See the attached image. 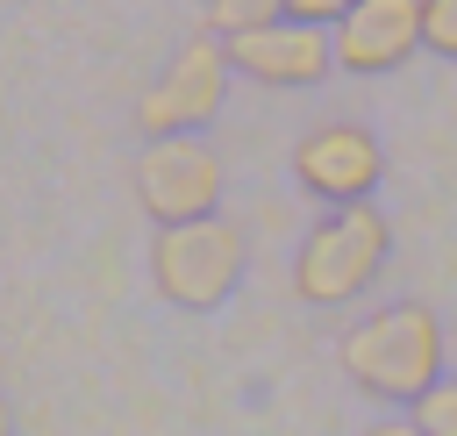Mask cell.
I'll return each mask as SVG.
<instances>
[{
    "label": "cell",
    "instance_id": "obj_1",
    "mask_svg": "<svg viewBox=\"0 0 457 436\" xmlns=\"http://www.w3.org/2000/svg\"><path fill=\"white\" fill-rule=\"evenodd\" d=\"M336 357H343V372H350L357 393H371V400H407V407H414V400L443 379V329H436V314H428L421 300H393V307L350 322L343 343H336Z\"/></svg>",
    "mask_w": 457,
    "mask_h": 436
},
{
    "label": "cell",
    "instance_id": "obj_2",
    "mask_svg": "<svg viewBox=\"0 0 457 436\" xmlns=\"http://www.w3.org/2000/svg\"><path fill=\"white\" fill-rule=\"evenodd\" d=\"M386 243H393V229H386V214L364 200V207H328L314 229H307V243H300V257H293V293L307 300V307H343V300H357L364 286H371V272L386 264Z\"/></svg>",
    "mask_w": 457,
    "mask_h": 436
},
{
    "label": "cell",
    "instance_id": "obj_3",
    "mask_svg": "<svg viewBox=\"0 0 457 436\" xmlns=\"http://www.w3.org/2000/svg\"><path fill=\"white\" fill-rule=\"evenodd\" d=\"M243 279V229L228 214H207V222H179V229H157L150 236V286L157 300L186 307V314H207L236 293Z\"/></svg>",
    "mask_w": 457,
    "mask_h": 436
},
{
    "label": "cell",
    "instance_id": "obj_4",
    "mask_svg": "<svg viewBox=\"0 0 457 436\" xmlns=\"http://www.w3.org/2000/svg\"><path fill=\"white\" fill-rule=\"evenodd\" d=\"M136 207L157 229L207 222L221 207V157H214V143L207 136H157V143H143V157H136Z\"/></svg>",
    "mask_w": 457,
    "mask_h": 436
},
{
    "label": "cell",
    "instance_id": "obj_5",
    "mask_svg": "<svg viewBox=\"0 0 457 436\" xmlns=\"http://www.w3.org/2000/svg\"><path fill=\"white\" fill-rule=\"evenodd\" d=\"M221 93H228V50L221 36H193L179 43V57L143 86L136 100V129L157 143V136H193L200 122L221 114Z\"/></svg>",
    "mask_w": 457,
    "mask_h": 436
},
{
    "label": "cell",
    "instance_id": "obj_6",
    "mask_svg": "<svg viewBox=\"0 0 457 436\" xmlns=\"http://www.w3.org/2000/svg\"><path fill=\"white\" fill-rule=\"evenodd\" d=\"M378 172H386V157H378L371 129H357V122H321L293 143V179L321 207H364Z\"/></svg>",
    "mask_w": 457,
    "mask_h": 436
},
{
    "label": "cell",
    "instance_id": "obj_7",
    "mask_svg": "<svg viewBox=\"0 0 457 436\" xmlns=\"http://www.w3.org/2000/svg\"><path fill=\"white\" fill-rule=\"evenodd\" d=\"M228 71L257 79V86H314L336 71V36L314 21H264L250 36H228Z\"/></svg>",
    "mask_w": 457,
    "mask_h": 436
},
{
    "label": "cell",
    "instance_id": "obj_8",
    "mask_svg": "<svg viewBox=\"0 0 457 436\" xmlns=\"http://www.w3.org/2000/svg\"><path fill=\"white\" fill-rule=\"evenodd\" d=\"M336 71H400L421 50V0H357L336 29Z\"/></svg>",
    "mask_w": 457,
    "mask_h": 436
},
{
    "label": "cell",
    "instance_id": "obj_9",
    "mask_svg": "<svg viewBox=\"0 0 457 436\" xmlns=\"http://www.w3.org/2000/svg\"><path fill=\"white\" fill-rule=\"evenodd\" d=\"M207 36H250V29H264V21H286V0H207Z\"/></svg>",
    "mask_w": 457,
    "mask_h": 436
},
{
    "label": "cell",
    "instance_id": "obj_10",
    "mask_svg": "<svg viewBox=\"0 0 457 436\" xmlns=\"http://www.w3.org/2000/svg\"><path fill=\"white\" fill-rule=\"evenodd\" d=\"M407 422H414L421 436H457V379H436V386L407 407Z\"/></svg>",
    "mask_w": 457,
    "mask_h": 436
},
{
    "label": "cell",
    "instance_id": "obj_11",
    "mask_svg": "<svg viewBox=\"0 0 457 436\" xmlns=\"http://www.w3.org/2000/svg\"><path fill=\"white\" fill-rule=\"evenodd\" d=\"M421 50L457 57V0H421Z\"/></svg>",
    "mask_w": 457,
    "mask_h": 436
},
{
    "label": "cell",
    "instance_id": "obj_12",
    "mask_svg": "<svg viewBox=\"0 0 457 436\" xmlns=\"http://www.w3.org/2000/svg\"><path fill=\"white\" fill-rule=\"evenodd\" d=\"M357 0H286V21H314V29H336Z\"/></svg>",
    "mask_w": 457,
    "mask_h": 436
},
{
    "label": "cell",
    "instance_id": "obj_13",
    "mask_svg": "<svg viewBox=\"0 0 457 436\" xmlns=\"http://www.w3.org/2000/svg\"><path fill=\"white\" fill-rule=\"evenodd\" d=\"M364 436H421V429H414V422H371Z\"/></svg>",
    "mask_w": 457,
    "mask_h": 436
},
{
    "label": "cell",
    "instance_id": "obj_14",
    "mask_svg": "<svg viewBox=\"0 0 457 436\" xmlns=\"http://www.w3.org/2000/svg\"><path fill=\"white\" fill-rule=\"evenodd\" d=\"M0 436H14V415H7V400H0Z\"/></svg>",
    "mask_w": 457,
    "mask_h": 436
}]
</instances>
